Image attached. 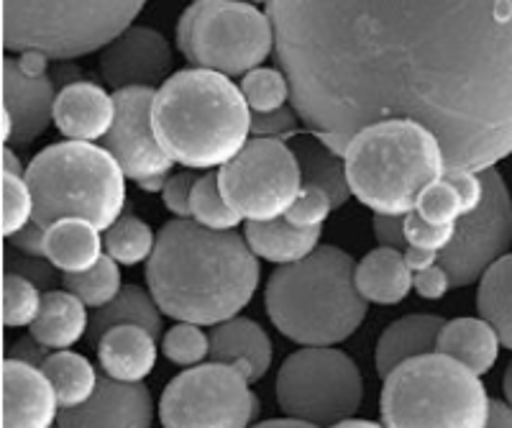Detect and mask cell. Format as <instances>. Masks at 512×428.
<instances>
[{"instance_id": "obj_1", "label": "cell", "mask_w": 512, "mask_h": 428, "mask_svg": "<svg viewBox=\"0 0 512 428\" xmlns=\"http://www.w3.org/2000/svg\"><path fill=\"white\" fill-rule=\"evenodd\" d=\"M290 106L338 154L410 118L448 167L512 154V0H269Z\"/></svg>"}, {"instance_id": "obj_2", "label": "cell", "mask_w": 512, "mask_h": 428, "mask_svg": "<svg viewBox=\"0 0 512 428\" xmlns=\"http://www.w3.org/2000/svg\"><path fill=\"white\" fill-rule=\"evenodd\" d=\"M149 293L175 321L218 326L251 303L259 285V257L233 229L200 226L195 218L169 221L146 264Z\"/></svg>"}, {"instance_id": "obj_3", "label": "cell", "mask_w": 512, "mask_h": 428, "mask_svg": "<svg viewBox=\"0 0 512 428\" xmlns=\"http://www.w3.org/2000/svg\"><path fill=\"white\" fill-rule=\"evenodd\" d=\"M152 118L159 144L192 170L223 167L251 136V108L241 88L208 67L167 77L154 98Z\"/></svg>"}, {"instance_id": "obj_4", "label": "cell", "mask_w": 512, "mask_h": 428, "mask_svg": "<svg viewBox=\"0 0 512 428\" xmlns=\"http://www.w3.org/2000/svg\"><path fill=\"white\" fill-rule=\"evenodd\" d=\"M367 303L356 288L354 259L338 247H320L300 262L282 264L264 293L277 331L303 346L349 339L367 316Z\"/></svg>"}, {"instance_id": "obj_5", "label": "cell", "mask_w": 512, "mask_h": 428, "mask_svg": "<svg viewBox=\"0 0 512 428\" xmlns=\"http://www.w3.org/2000/svg\"><path fill=\"white\" fill-rule=\"evenodd\" d=\"M351 195L374 213L408 216L433 180L443 177L441 141L410 118H390L361 129L344 152Z\"/></svg>"}, {"instance_id": "obj_6", "label": "cell", "mask_w": 512, "mask_h": 428, "mask_svg": "<svg viewBox=\"0 0 512 428\" xmlns=\"http://www.w3.org/2000/svg\"><path fill=\"white\" fill-rule=\"evenodd\" d=\"M26 182L34 193V221L44 229L67 216L88 218L108 231L126 203V172L93 141H62L31 159Z\"/></svg>"}, {"instance_id": "obj_7", "label": "cell", "mask_w": 512, "mask_h": 428, "mask_svg": "<svg viewBox=\"0 0 512 428\" xmlns=\"http://www.w3.org/2000/svg\"><path fill=\"white\" fill-rule=\"evenodd\" d=\"M382 423L390 428H482L489 398L477 372L443 352L402 362L384 377Z\"/></svg>"}, {"instance_id": "obj_8", "label": "cell", "mask_w": 512, "mask_h": 428, "mask_svg": "<svg viewBox=\"0 0 512 428\" xmlns=\"http://www.w3.org/2000/svg\"><path fill=\"white\" fill-rule=\"evenodd\" d=\"M146 0H3L6 52L75 59L108 47L134 24Z\"/></svg>"}, {"instance_id": "obj_9", "label": "cell", "mask_w": 512, "mask_h": 428, "mask_svg": "<svg viewBox=\"0 0 512 428\" xmlns=\"http://www.w3.org/2000/svg\"><path fill=\"white\" fill-rule=\"evenodd\" d=\"M177 47L195 67L246 75L272 54V18L246 0H195L177 24Z\"/></svg>"}, {"instance_id": "obj_10", "label": "cell", "mask_w": 512, "mask_h": 428, "mask_svg": "<svg viewBox=\"0 0 512 428\" xmlns=\"http://www.w3.org/2000/svg\"><path fill=\"white\" fill-rule=\"evenodd\" d=\"M364 398L361 372L349 354L331 346H305L290 354L277 375V400L285 416L318 423H341L359 411Z\"/></svg>"}, {"instance_id": "obj_11", "label": "cell", "mask_w": 512, "mask_h": 428, "mask_svg": "<svg viewBox=\"0 0 512 428\" xmlns=\"http://www.w3.org/2000/svg\"><path fill=\"white\" fill-rule=\"evenodd\" d=\"M251 380L236 364H195L169 382L159 403L167 428H239L259 413Z\"/></svg>"}, {"instance_id": "obj_12", "label": "cell", "mask_w": 512, "mask_h": 428, "mask_svg": "<svg viewBox=\"0 0 512 428\" xmlns=\"http://www.w3.org/2000/svg\"><path fill=\"white\" fill-rule=\"evenodd\" d=\"M223 198L244 221L282 218L303 188V172L290 144L272 136L246 141L218 172Z\"/></svg>"}, {"instance_id": "obj_13", "label": "cell", "mask_w": 512, "mask_h": 428, "mask_svg": "<svg viewBox=\"0 0 512 428\" xmlns=\"http://www.w3.org/2000/svg\"><path fill=\"white\" fill-rule=\"evenodd\" d=\"M484 198L472 213L456 221L454 241L438 252V264L451 277V288H466L512 244V198L495 167L482 170Z\"/></svg>"}, {"instance_id": "obj_14", "label": "cell", "mask_w": 512, "mask_h": 428, "mask_svg": "<svg viewBox=\"0 0 512 428\" xmlns=\"http://www.w3.org/2000/svg\"><path fill=\"white\" fill-rule=\"evenodd\" d=\"M116 121L105 136V149L118 159L126 177L141 182L146 177L169 175L175 159L159 144L154 131V88H121L116 90Z\"/></svg>"}, {"instance_id": "obj_15", "label": "cell", "mask_w": 512, "mask_h": 428, "mask_svg": "<svg viewBox=\"0 0 512 428\" xmlns=\"http://www.w3.org/2000/svg\"><path fill=\"white\" fill-rule=\"evenodd\" d=\"M52 77L31 72L21 59H3V141L11 147H29L54 121Z\"/></svg>"}, {"instance_id": "obj_16", "label": "cell", "mask_w": 512, "mask_h": 428, "mask_svg": "<svg viewBox=\"0 0 512 428\" xmlns=\"http://www.w3.org/2000/svg\"><path fill=\"white\" fill-rule=\"evenodd\" d=\"M172 70V49L159 31L128 26L100 54V72L113 90L157 88Z\"/></svg>"}, {"instance_id": "obj_17", "label": "cell", "mask_w": 512, "mask_h": 428, "mask_svg": "<svg viewBox=\"0 0 512 428\" xmlns=\"http://www.w3.org/2000/svg\"><path fill=\"white\" fill-rule=\"evenodd\" d=\"M154 421L152 393L141 382L116 380L105 375L98 380L95 393L77 408H67L59 416V426H126L146 428Z\"/></svg>"}, {"instance_id": "obj_18", "label": "cell", "mask_w": 512, "mask_h": 428, "mask_svg": "<svg viewBox=\"0 0 512 428\" xmlns=\"http://www.w3.org/2000/svg\"><path fill=\"white\" fill-rule=\"evenodd\" d=\"M59 398L47 372L8 357L3 362V426L47 428L57 418Z\"/></svg>"}, {"instance_id": "obj_19", "label": "cell", "mask_w": 512, "mask_h": 428, "mask_svg": "<svg viewBox=\"0 0 512 428\" xmlns=\"http://www.w3.org/2000/svg\"><path fill=\"white\" fill-rule=\"evenodd\" d=\"M116 121V98L95 83H72L57 93L54 124L62 136L75 141H95L108 136Z\"/></svg>"}, {"instance_id": "obj_20", "label": "cell", "mask_w": 512, "mask_h": 428, "mask_svg": "<svg viewBox=\"0 0 512 428\" xmlns=\"http://www.w3.org/2000/svg\"><path fill=\"white\" fill-rule=\"evenodd\" d=\"M210 359L236 364L251 382H259L272 367V341L259 323L228 318L210 334Z\"/></svg>"}, {"instance_id": "obj_21", "label": "cell", "mask_w": 512, "mask_h": 428, "mask_svg": "<svg viewBox=\"0 0 512 428\" xmlns=\"http://www.w3.org/2000/svg\"><path fill=\"white\" fill-rule=\"evenodd\" d=\"M95 346L103 372L116 380L141 382L157 364V336L144 326H113Z\"/></svg>"}, {"instance_id": "obj_22", "label": "cell", "mask_w": 512, "mask_h": 428, "mask_svg": "<svg viewBox=\"0 0 512 428\" xmlns=\"http://www.w3.org/2000/svg\"><path fill=\"white\" fill-rule=\"evenodd\" d=\"M356 288L369 303L397 305L415 288V272L402 249L379 247L356 264Z\"/></svg>"}, {"instance_id": "obj_23", "label": "cell", "mask_w": 512, "mask_h": 428, "mask_svg": "<svg viewBox=\"0 0 512 428\" xmlns=\"http://www.w3.org/2000/svg\"><path fill=\"white\" fill-rule=\"evenodd\" d=\"M443 323L446 321L441 316L413 313V316H405L392 323V326H387L384 334L379 336L377 357H374L379 375L387 377L402 362L420 357V354L436 352Z\"/></svg>"}, {"instance_id": "obj_24", "label": "cell", "mask_w": 512, "mask_h": 428, "mask_svg": "<svg viewBox=\"0 0 512 428\" xmlns=\"http://www.w3.org/2000/svg\"><path fill=\"white\" fill-rule=\"evenodd\" d=\"M103 241L100 229L88 218L67 216L59 218L47 229V254L49 262L59 272L70 275V272H85L98 264L103 257Z\"/></svg>"}, {"instance_id": "obj_25", "label": "cell", "mask_w": 512, "mask_h": 428, "mask_svg": "<svg viewBox=\"0 0 512 428\" xmlns=\"http://www.w3.org/2000/svg\"><path fill=\"white\" fill-rule=\"evenodd\" d=\"M85 308V300L77 298L72 290H49L47 295H41L39 316L31 323V334L54 352L70 349L90 329Z\"/></svg>"}, {"instance_id": "obj_26", "label": "cell", "mask_w": 512, "mask_h": 428, "mask_svg": "<svg viewBox=\"0 0 512 428\" xmlns=\"http://www.w3.org/2000/svg\"><path fill=\"white\" fill-rule=\"evenodd\" d=\"M500 346L502 341L492 329V323H487L484 318H456V321L443 323L436 352L459 359L461 364H466L469 370L482 377L495 367Z\"/></svg>"}, {"instance_id": "obj_27", "label": "cell", "mask_w": 512, "mask_h": 428, "mask_svg": "<svg viewBox=\"0 0 512 428\" xmlns=\"http://www.w3.org/2000/svg\"><path fill=\"white\" fill-rule=\"evenodd\" d=\"M246 241L259 259L274 264H292L318 249L320 226L300 229L285 216L269 218V221H249L246 223Z\"/></svg>"}, {"instance_id": "obj_28", "label": "cell", "mask_w": 512, "mask_h": 428, "mask_svg": "<svg viewBox=\"0 0 512 428\" xmlns=\"http://www.w3.org/2000/svg\"><path fill=\"white\" fill-rule=\"evenodd\" d=\"M290 149L295 152L297 165L303 172V185H318V188L326 190L333 200V208H341L349 200L351 185L349 177H346V159H341L344 154H338L336 149H331L323 139L318 136H292Z\"/></svg>"}, {"instance_id": "obj_29", "label": "cell", "mask_w": 512, "mask_h": 428, "mask_svg": "<svg viewBox=\"0 0 512 428\" xmlns=\"http://www.w3.org/2000/svg\"><path fill=\"white\" fill-rule=\"evenodd\" d=\"M113 326H144L149 334L159 339L162 336V318H159V305L152 298V293H144L136 285L121 288V293L111 303L95 308V316L90 318L88 336L93 344L103 339L105 331Z\"/></svg>"}, {"instance_id": "obj_30", "label": "cell", "mask_w": 512, "mask_h": 428, "mask_svg": "<svg viewBox=\"0 0 512 428\" xmlns=\"http://www.w3.org/2000/svg\"><path fill=\"white\" fill-rule=\"evenodd\" d=\"M477 308L479 316L492 323L502 346L512 349V254H502L482 275Z\"/></svg>"}, {"instance_id": "obj_31", "label": "cell", "mask_w": 512, "mask_h": 428, "mask_svg": "<svg viewBox=\"0 0 512 428\" xmlns=\"http://www.w3.org/2000/svg\"><path fill=\"white\" fill-rule=\"evenodd\" d=\"M41 370L47 372V377L52 380L62 411L82 405L98 387V375H95L93 364L82 354L70 352V349H57L54 354H49L47 362L41 364Z\"/></svg>"}, {"instance_id": "obj_32", "label": "cell", "mask_w": 512, "mask_h": 428, "mask_svg": "<svg viewBox=\"0 0 512 428\" xmlns=\"http://www.w3.org/2000/svg\"><path fill=\"white\" fill-rule=\"evenodd\" d=\"M157 236L136 216H123L105 231V249L123 267H134L152 257Z\"/></svg>"}, {"instance_id": "obj_33", "label": "cell", "mask_w": 512, "mask_h": 428, "mask_svg": "<svg viewBox=\"0 0 512 428\" xmlns=\"http://www.w3.org/2000/svg\"><path fill=\"white\" fill-rule=\"evenodd\" d=\"M64 288L72 290L90 308H100V305L111 303L121 293V270H118V262L111 254H103L98 259V264L90 267V270L64 275Z\"/></svg>"}, {"instance_id": "obj_34", "label": "cell", "mask_w": 512, "mask_h": 428, "mask_svg": "<svg viewBox=\"0 0 512 428\" xmlns=\"http://www.w3.org/2000/svg\"><path fill=\"white\" fill-rule=\"evenodd\" d=\"M190 208H192V218H195L200 226H208V229L228 231V229H236L241 221L239 213L233 211V208L226 203V198H223L218 175H203L195 180Z\"/></svg>"}, {"instance_id": "obj_35", "label": "cell", "mask_w": 512, "mask_h": 428, "mask_svg": "<svg viewBox=\"0 0 512 428\" xmlns=\"http://www.w3.org/2000/svg\"><path fill=\"white\" fill-rule=\"evenodd\" d=\"M241 93L254 113L285 108L292 95L285 72L272 70V67H254L246 72L241 80Z\"/></svg>"}, {"instance_id": "obj_36", "label": "cell", "mask_w": 512, "mask_h": 428, "mask_svg": "<svg viewBox=\"0 0 512 428\" xmlns=\"http://www.w3.org/2000/svg\"><path fill=\"white\" fill-rule=\"evenodd\" d=\"M39 290V285L26 277L6 272V280H3V323H6V329H21V326L34 323L41 308Z\"/></svg>"}, {"instance_id": "obj_37", "label": "cell", "mask_w": 512, "mask_h": 428, "mask_svg": "<svg viewBox=\"0 0 512 428\" xmlns=\"http://www.w3.org/2000/svg\"><path fill=\"white\" fill-rule=\"evenodd\" d=\"M162 352L177 367H195L210 357V336H205L200 323L180 321L164 334Z\"/></svg>"}, {"instance_id": "obj_38", "label": "cell", "mask_w": 512, "mask_h": 428, "mask_svg": "<svg viewBox=\"0 0 512 428\" xmlns=\"http://www.w3.org/2000/svg\"><path fill=\"white\" fill-rule=\"evenodd\" d=\"M34 193L26 177L3 172V234L13 236L34 218Z\"/></svg>"}, {"instance_id": "obj_39", "label": "cell", "mask_w": 512, "mask_h": 428, "mask_svg": "<svg viewBox=\"0 0 512 428\" xmlns=\"http://www.w3.org/2000/svg\"><path fill=\"white\" fill-rule=\"evenodd\" d=\"M415 211L433 223H456L464 216V203L454 185L446 177H438L420 193Z\"/></svg>"}, {"instance_id": "obj_40", "label": "cell", "mask_w": 512, "mask_h": 428, "mask_svg": "<svg viewBox=\"0 0 512 428\" xmlns=\"http://www.w3.org/2000/svg\"><path fill=\"white\" fill-rule=\"evenodd\" d=\"M333 211V200L331 195L326 193L323 188L318 185H310L305 182L300 193H297L295 203L287 208L285 218L300 229H313V226H323L328 218V213Z\"/></svg>"}, {"instance_id": "obj_41", "label": "cell", "mask_w": 512, "mask_h": 428, "mask_svg": "<svg viewBox=\"0 0 512 428\" xmlns=\"http://www.w3.org/2000/svg\"><path fill=\"white\" fill-rule=\"evenodd\" d=\"M454 234L456 223H433L420 216L418 211H410L405 216V239H408V247L443 252L454 241Z\"/></svg>"}, {"instance_id": "obj_42", "label": "cell", "mask_w": 512, "mask_h": 428, "mask_svg": "<svg viewBox=\"0 0 512 428\" xmlns=\"http://www.w3.org/2000/svg\"><path fill=\"white\" fill-rule=\"evenodd\" d=\"M3 267H6V272L26 277V280H31L34 285H39V288H52L54 282H57V267H54L47 257H34V254L18 252L11 244H8L6 249Z\"/></svg>"}, {"instance_id": "obj_43", "label": "cell", "mask_w": 512, "mask_h": 428, "mask_svg": "<svg viewBox=\"0 0 512 428\" xmlns=\"http://www.w3.org/2000/svg\"><path fill=\"white\" fill-rule=\"evenodd\" d=\"M297 116L295 108H277V111L254 113L251 111V134L254 136H272V139H292L297 134Z\"/></svg>"}, {"instance_id": "obj_44", "label": "cell", "mask_w": 512, "mask_h": 428, "mask_svg": "<svg viewBox=\"0 0 512 428\" xmlns=\"http://www.w3.org/2000/svg\"><path fill=\"white\" fill-rule=\"evenodd\" d=\"M451 185L456 188V193L461 195V203H464V213H472L474 208L482 203L484 198V180H482V172H474V170H461V167H448L443 172Z\"/></svg>"}, {"instance_id": "obj_45", "label": "cell", "mask_w": 512, "mask_h": 428, "mask_svg": "<svg viewBox=\"0 0 512 428\" xmlns=\"http://www.w3.org/2000/svg\"><path fill=\"white\" fill-rule=\"evenodd\" d=\"M195 180H198V177L192 175V172H180V175L169 177L167 185H164L162 190L164 206L175 213V216L192 218L190 198H192V188H195Z\"/></svg>"}, {"instance_id": "obj_46", "label": "cell", "mask_w": 512, "mask_h": 428, "mask_svg": "<svg viewBox=\"0 0 512 428\" xmlns=\"http://www.w3.org/2000/svg\"><path fill=\"white\" fill-rule=\"evenodd\" d=\"M374 236H377L379 247H395L408 249V239H405V216L397 213H377L374 216Z\"/></svg>"}, {"instance_id": "obj_47", "label": "cell", "mask_w": 512, "mask_h": 428, "mask_svg": "<svg viewBox=\"0 0 512 428\" xmlns=\"http://www.w3.org/2000/svg\"><path fill=\"white\" fill-rule=\"evenodd\" d=\"M415 290L423 295L425 300H438L451 290V277L443 270L441 264H431L425 270L415 272Z\"/></svg>"}, {"instance_id": "obj_48", "label": "cell", "mask_w": 512, "mask_h": 428, "mask_svg": "<svg viewBox=\"0 0 512 428\" xmlns=\"http://www.w3.org/2000/svg\"><path fill=\"white\" fill-rule=\"evenodd\" d=\"M6 239L13 249H18V252L34 254V257H47V254H44V249H47V229L39 226L34 218L26 223L24 229H18L16 234L6 236Z\"/></svg>"}, {"instance_id": "obj_49", "label": "cell", "mask_w": 512, "mask_h": 428, "mask_svg": "<svg viewBox=\"0 0 512 428\" xmlns=\"http://www.w3.org/2000/svg\"><path fill=\"white\" fill-rule=\"evenodd\" d=\"M47 349L49 346H44L34 334H31V336H26V339H18L16 344L8 349V357L21 359V362H29V364H36V367H41V364L47 362V357H49Z\"/></svg>"}, {"instance_id": "obj_50", "label": "cell", "mask_w": 512, "mask_h": 428, "mask_svg": "<svg viewBox=\"0 0 512 428\" xmlns=\"http://www.w3.org/2000/svg\"><path fill=\"white\" fill-rule=\"evenodd\" d=\"M487 426H505L512 428V405L502 400H489Z\"/></svg>"}, {"instance_id": "obj_51", "label": "cell", "mask_w": 512, "mask_h": 428, "mask_svg": "<svg viewBox=\"0 0 512 428\" xmlns=\"http://www.w3.org/2000/svg\"><path fill=\"white\" fill-rule=\"evenodd\" d=\"M405 259H408L410 270L420 272L425 267L438 262V252H431V249H420V247H408L405 249Z\"/></svg>"}, {"instance_id": "obj_52", "label": "cell", "mask_w": 512, "mask_h": 428, "mask_svg": "<svg viewBox=\"0 0 512 428\" xmlns=\"http://www.w3.org/2000/svg\"><path fill=\"white\" fill-rule=\"evenodd\" d=\"M3 172H13V175H21L24 167H21V159L16 157V152L11 149V144H6L3 149Z\"/></svg>"}, {"instance_id": "obj_53", "label": "cell", "mask_w": 512, "mask_h": 428, "mask_svg": "<svg viewBox=\"0 0 512 428\" xmlns=\"http://www.w3.org/2000/svg\"><path fill=\"white\" fill-rule=\"evenodd\" d=\"M338 428H377L379 423H374V421H367V418H354V416H349V418H344V421L341 423H336Z\"/></svg>"}, {"instance_id": "obj_54", "label": "cell", "mask_w": 512, "mask_h": 428, "mask_svg": "<svg viewBox=\"0 0 512 428\" xmlns=\"http://www.w3.org/2000/svg\"><path fill=\"white\" fill-rule=\"evenodd\" d=\"M505 395H507V403L512 405V362L507 364V370H505Z\"/></svg>"}]
</instances>
